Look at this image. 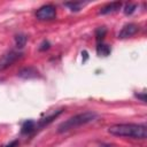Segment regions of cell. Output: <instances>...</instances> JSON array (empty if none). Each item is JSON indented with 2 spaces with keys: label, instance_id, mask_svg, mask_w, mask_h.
<instances>
[{
  "label": "cell",
  "instance_id": "6da1fadb",
  "mask_svg": "<svg viewBox=\"0 0 147 147\" xmlns=\"http://www.w3.org/2000/svg\"><path fill=\"white\" fill-rule=\"evenodd\" d=\"M108 132L117 137H129L136 139H145L147 137V127L142 124H116L108 129Z\"/></svg>",
  "mask_w": 147,
  "mask_h": 147
},
{
  "label": "cell",
  "instance_id": "7a4b0ae2",
  "mask_svg": "<svg viewBox=\"0 0 147 147\" xmlns=\"http://www.w3.org/2000/svg\"><path fill=\"white\" fill-rule=\"evenodd\" d=\"M98 118V114L94 113V111H85V113H82V114H78V115H75L70 118H68L67 121H64L63 123H61L57 127V131L59 132H65V131H69L71 129H76L80 125H84V124H87L90 122H93L94 119Z\"/></svg>",
  "mask_w": 147,
  "mask_h": 147
},
{
  "label": "cell",
  "instance_id": "3957f363",
  "mask_svg": "<svg viewBox=\"0 0 147 147\" xmlns=\"http://www.w3.org/2000/svg\"><path fill=\"white\" fill-rule=\"evenodd\" d=\"M55 15H56V8L53 5H45V6L40 7L36 13L37 18L40 21L53 20L55 17Z\"/></svg>",
  "mask_w": 147,
  "mask_h": 147
},
{
  "label": "cell",
  "instance_id": "277c9868",
  "mask_svg": "<svg viewBox=\"0 0 147 147\" xmlns=\"http://www.w3.org/2000/svg\"><path fill=\"white\" fill-rule=\"evenodd\" d=\"M21 55L22 54L18 53V52H16V51H9V52L5 53L0 57V71L5 70L9 65H11L16 60H18L21 57Z\"/></svg>",
  "mask_w": 147,
  "mask_h": 147
},
{
  "label": "cell",
  "instance_id": "5b68a950",
  "mask_svg": "<svg viewBox=\"0 0 147 147\" xmlns=\"http://www.w3.org/2000/svg\"><path fill=\"white\" fill-rule=\"evenodd\" d=\"M139 31V26L134 23H129L126 25H124L122 28V30L119 31L118 33V38L121 39H124V38H129V37H132L133 34H136L137 32Z\"/></svg>",
  "mask_w": 147,
  "mask_h": 147
},
{
  "label": "cell",
  "instance_id": "8992f818",
  "mask_svg": "<svg viewBox=\"0 0 147 147\" xmlns=\"http://www.w3.org/2000/svg\"><path fill=\"white\" fill-rule=\"evenodd\" d=\"M121 6H122V3H121L119 1L110 2V3H108L107 6H105V7L100 10V13H101V14H110V13H115V11H117V10L121 8Z\"/></svg>",
  "mask_w": 147,
  "mask_h": 147
},
{
  "label": "cell",
  "instance_id": "52a82bcc",
  "mask_svg": "<svg viewBox=\"0 0 147 147\" xmlns=\"http://www.w3.org/2000/svg\"><path fill=\"white\" fill-rule=\"evenodd\" d=\"M18 76L22 78H34L38 76V71L33 68H24L20 71Z\"/></svg>",
  "mask_w": 147,
  "mask_h": 147
},
{
  "label": "cell",
  "instance_id": "ba28073f",
  "mask_svg": "<svg viewBox=\"0 0 147 147\" xmlns=\"http://www.w3.org/2000/svg\"><path fill=\"white\" fill-rule=\"evenodd\" d=\"M36 129V123L33 121H25L22 125V129H21V132L23 134H29L31 133L33 130Z\"/></svg>",
  "mask_w": 147,
  "mask_h": 147
},
{
  "label": "cell",
  "instance_id": "9c48e42d",
  "mask_svg": "<svg viewBox=\"0 0 147 147\" xmlns=\"http://www.w3.org/2000/svg\"><path fill=\"white\" fill-rule=\"evenodd\" d=\"M96 53L100 56H108L110 54V47L105 44H99L96 46Z\"/></svg>",
  "mask_w": 147,
  "mask_h": 147
},
{
  "label": "cell",
  "instance_id": "30bf717a",
  "mask_svg": "<svg viewBox=\"0 0 147 147\" xmlns=\"http://www.w3.org/2000/svg\"><path fill=\"white\" fill-rule=\"evenodd\" d=\"M85 5V2H65V6L70 8L72 11H78L82 9V7Z\"/></svg>",
  "mask_w": 147,
  "mask_h": 147
},
{
  "label": "cell",
  "instance_id": "8fae6325",
  "mask_svg": "<svg viewBox=\"0 0 147 147\" xmlns=\"http://www.w3.org/2000/svg\"><path fill=\"white\" fill-rule=\"evenodd\" d=\"M106 32H107V30H106L105 26H100V28L96 29V31H95V37H96V40H98L99 42L102 41V39H103L105 36H106Z\"/></svg>",
  "mask_w": 147,
  "mask_h": 147
},
{
  "label": "cell",
  "instance_id": "7c38bea8",
  "mask_svg": "<svg viewBox=\"0 0 147 147\" xmlns=\"http://www.w3.org/2000/svg\"><path fill=\"white\" fill-rule=\"evenodd\" d=\"M15 42H16V46L18 48H22L26 42V37L24 34H17L15 37Z\"/></svg>",
  "mask_w": 147,
  "mask_h": 147
},
{
  "label": "cell",
  "instance_id": "4fadbf2b",
  "mask_svg": "<svg viewBox=\"0 0 147 147\" xmlns=\"http://www.w3.org/2000/svg\"><path fill=\"white\" fill-rule=\"evenodd\" d=\"M136 8H137V6L134 3H126L125 7H124V13L126 15H130L136 10Z\"/></svg>",
  "mask_w": 147,
  "mask_h": 147
},
{
  "label": "cell",
  "instance_id": "5bb4252c",
  "mask_svg": "<svg viewBox=\"0 0 147 147\" xmlns=\"http://www.w3.org/2000/svg\"><path fill=\"white\" fill-rule=\"evenodd\" d=\"M48 47H49V42H48V41H44L42 45H41V47H40L39 49H40V51H44V49H47Z\"/></svg>",
  "mask_w": 147,
  "mask_h": 147
},
{
  "label": "cell",
  "instance_id": "9a60e30c",
  "mask_svg": "<svg viewBox=\"0 0 147 147\" xmlns=\"http://www.w3.org/2000/svg\"><path fill=\"white\" fill-rule=\"evenodd\" d=\"M17 145H18V141H17V140H14L13 142H10L9 145H7L6 147H16Z\"/></svg>",
  "mask_w": 147,
  "mask_h": 147
},
{
  "label": "cell",
  "instance_id": "2e32d148",
  "mask_svg": "<svg viewBox=\"0 0 147 147\" xmlns=\"http://www.w3.org/2000/svg\"><path fill=\"white\" fill-rule=\"evenodd\" d=\"M103 147H109V146H103Z\"/></svg>",
  "mask_w": 147,
  "mask_h": 147
}]
</instances>
